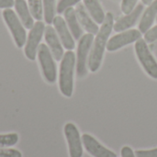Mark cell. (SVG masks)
Here are the masks:
<instances>
[{
	"mask_svg": "<svg viewBox=\"0 0 157 157\" xmlns=\"http://www.w3.org/2000/svg\"><path fill=\"white\" fill-rule=\"evenodd\" d=\"M81 0H60L57 5V12L59 14L63 13L67 8L78 4Z\"/></svg>",
	"mask_w": 157,
	"mask_h": 157,
	"instance_id": "22",
	"label": "cell"
},
{
	"mask_svg": "<svg viewBox=\"0 0 157 157\" xmlns=\"http://www.w3.org/2000/svg\"><path fill=\"white\" fill-rule=\"evenodd\" d=\"M121 154V157H136L135 154L132 151V149L129 146L122 147Z\"/></svg>",
	"mask_w": 157,
	"mask_h": 157,
	"instance_id": "27",
	"label": "cell"
},
{
	"mask_svg": "<svg viewBox=\"0 0 157 157\" xmlns=\"http://www.w3.org/2000/svg\"><path fill=\"white\" fill-rule=\"evenodd\" d=\"M135 52L145 72L151 77L157 79V62L151 53L147 42L144 39H139L136 41Z\"/></svg>",
	"mask_w": 157,
	"mask_h": 157,
	"instance_id": "6",
	"label": "cell"
},
{
	"mask_svg": "<svg viewBox=\"0 0 157 157\" xmlns=\"http://www.w3.org/2000/svg\"><path fill=\"white\" fill-rule=\"evenodd\" d=\"M44 31L45 26L43 22H41L40 20L34 23L33 27L30 29L25 45V55L29 60L34 61L36 59L40 42L42 39Z\"/></svg>",
	"mask_w": 157,
	"mask_h": 157,
	"instance_id": "7",
	"label": "cell"
},
{
	"mask_svg": "<svg viewBox=\"0 0 157 157\" xmlns=\"http://www.w3.org/2000/svg\"><path fill=\"white\" fill-rule=\"evenodd\" d=\"M29 8L33 18L41 20L43 17V5L42 0H28Z\"/></svg>",
	"mask_w": 157,
	"mask_h": 157,
	"instance_id": "20",
	"label": "cell"
},
{
	"mask_svg": "<svg viewBox=\"0 0 157 157\" xmlns=\"http://www.w3.org/2000/svg\"><path fill=\"white\" fill-rule=\"evenodd\" d=\"M82 143L86 150L94 157H117V155L112 151L107 149L100 144L93 136L89 134H83Z\"/></svg>",
	"mask_w": 157,
	"mask_h": 157,
	"instance_id": "12",
	"label": "cell"
},
{
	"mask_svg": "<svg viewBox=\"0 0 157 157\" xmlns=\"http://www.w3.org/2000/svg\"><path fill=\"white\" fill-rule=\"evenodd\" d=\"M63 13H64L65 22H66L73 37L75 40H80V38L83 35V30L80 27L79 21L77 19L75 9L73 7H69Z\"/></svg>",
	"mask_w": 157,
	"mask_h": 157,
	"instance_id": "15",
	"label": "cell"
},
{
	"mask_svg": "<svg viewBox=\"0 0 157 157\" xmlns=\"http://www.w3.org/2000/svg\"><path fill=\"white\" fill-rule=\"evenodd\" d=\"M64 135L68 144L70 157H82L83 146L78 129L74 123H66L64 126Z\"/></svg>",
	"mask_w": 157,
	"mask_h": 157,
	"instance_id": "8",
	"label": "cell"
},
{
	"mask_svg": "<svg viewBox=\"0 0 157 157\" xmlns=\"http://www.w3.org/2000/svg\"><path fill=\"white\" fill-rule=\"evenodd\" d=\"M142 37V32L138 29H129L121 32L110 38L107 43V50L109 52H115L127 44L137 41Z\"/></svg>",
	"mask_w": 157,
	"mask_h": 157,
	"instance_id": "9",
	"label": "cell"
},
{
	"mask_svg": "<svg viewBox=\"0 0 157 157\" xmlns=\"http://www.w3.org/2000/svg\"><path fill=\"white\" fill-rule=\"evenodd\" d=\"M18 142V135L15 132L0 134V148L11 147Z\"/></svg>",
	"mask_w": 157,
	"mask_h": 157,
	"instance_id": "21",
	"label": "cell"
},
{
	"mask_svg": "<svg viewBox=\"0 0 157 157\" xmlns=\"http://www.w3.org/2000/svg\"><path fill=\"white\" fill-rule=\"evenodd\" d=\"M3 17L12 34L17 47H23L27 40V33L18 17L12 9L6 8L3 11Z\"/></svg>",
	"mask_w": 157,
	"mask_h": 157,
	"instance_id": "4",
	"label": "cell"
},
{
	"mask_svg": "<svg viewBox=\"0 0 157 157\" xmlns=\"http://www.w3.org/2000/svg\"><path fill=\"white\" fill-rule=\"evenodd\" d=\"M37 55L43 77L50 84L55 83L57 79V69L49 47L43 43L40 44Z\"/></svg>",
	"mask_w": 157,
	"mask_h": 157,
	"instance_id": "3",
	"label": "cell"
},
{
	"mask_svg": "<svg viewBox=\"0 0 157 157\" xmlns=\"http://www.w3.org/2000/svg\"><path fill=\"white\" fill-rule=\"evenodd\" d=\"M142 2H143V4L144 5H151V3L153 2V0H142Z\"/></svg>",
	"mask_w": 157,
	"mask_h": 157,
	"instance_id": "29",
	"label": "cell"
},
{
	"mask_svg": "<svg viewBox=\"0 0 157 157\" xmlns=\"http://www.w3.org/2000/svg\"><path fill=\"white\" fill-rule=\"evenodd\" d=\"M44 38L45 40L48 44V47L54 58L55 61H61L63 57V44L60 40V38L52 27L50 25L45 27V31H44Z\"/></svg>",
	"mask_w": 157,
	"mask_h": 157,
	"instance_id": "10",
	"label": "cell"
},
{
	"mask_svg": "<svg viewBox=\"0 0 157 157\" xmlns=\"http://www.w3.org/2000/svg\"><path fill=\"white\" fill-rule=\"evenodd\" d=\"M114 25V17L113 15L109 12L106 14L105 19L102 23L101 28L99 29L96 39L94 40V43L92 44L91 52L88 58V67L91 72H97L103 59L105 48L107 47V43L109 40V37L113 29Z\"/></svg>",
	"mask_w": 157,
	"mask_h": 157,
	"instance_id": "1",
	"label": "cell"
},
{
	"mask_svg": "<svg viewBox=\"0 0 157 157\" xmlns=\"http://www.w3.org/2000/svg\"><path fill=\"white\" fill-rule=\"evenodd\" d=\"M94 42V35L87 33L83 35L78 42L76 57V74L79 78H83L87 74L86 63L89 58V52Z\"/></svg>",
	"mask_w": 157,
	"mask_h": 157,
	"instance_id": "5",
	"label": "cell"
},
{
	"mask_svg": "<svg viewBox=\"0 0 157 157\" xmlns=\"http://www.w3.org/2000/svg\"><path fill=\"white\" fill-rule=\"evenodd\" d=\"M136 157H157V148L152 150H138L135 152Z\"/></svg>",
	"mask_w": 157,
	"mask_h": 157,
	"instance_id": "26",
	"label": "cell"
},
{
	"mask_svg": "<svg viewBox=\"0 0 157 157\" xmlns=\"http://www.w3.org/2000/svg\"><path fill=\"white\" fill-rule=\"evenodd\" d=\"M84 6L87 12L98 24H102L105 19V13L98 2V0H84Z\"/></svg>",
	"mask_w": 157,
	"mask_h": 157,
	"instance_id": "18",
	"label": "cell"
},
{
	"mask_svg": "<svg viewBox=\"0 0 157 157\" xmlns=\"http://www.w3.org/2000/svg\"><path fill=\"white\" fill-rule=\"evenodd\" d=\"M15 8L18 15V18L26 29H31L34 25L33 17L25 0H15Z\"/></svg>",
	"mask_w": 157,
	"mask_h": 157,
	"instance_id": "16",
	"label": "cell"
},
{
	"mask_svg": "<svg viewBox=\"0 0 157 157\" xmlns=\"http://www.w3.org/2000/svg\"><path fill=\"white\" fill-rule=\"evenodd\" d=\"M75 13H76V17H77L79 23L83 26V28L88 33H91L93 35L98 34L99 30L98 26L91 18V17L89 16V13L87 12L86 6L83 4H80V3L77 4L76 8H75Z\"/></svg>",
	"mask_w": 157,
	"mask_h": 157,
	"instance_id": "14",
	"label": "cell"
},
{
	"mask_svg": "<svg viewBox=\"0 0 157 157\" xmlns=\"http://www.w3.org/2000/svg\"><path fill=\"white\" fill-rule=\"evenodd\" d=\"M157 16V0H155L149 5V6L144 11L143 17L139 24V29L142 33H145L150 29Z\"/></svg>",
	"mask_w": 157,
	"mask_h": 157,
	"instance_id": "17",
	"label": "cell"
},
{
	"mask_svg": "<svg viewBox=\"0 0 157 157\" xmlns=\"http://www.w3.org/2000/svg\"><path fill=\"white\" fill-rule=\"evenodd\" d=\"M137 1L138 0H122V3H121L122 12L126 15L130 14L135 8V5Z\"/></svg>",
	"mask_w": 157,
	"mask_h": 157,
	"instance_id": "23",
	"label": "cell"
},
{
	"mask_svg": "<svg viewBox=\"0 0 157 157\" xmlns=\"http://www.w3.org/2000/svg\"><path fill=\"white\" fill-rule=\"evenodd\" d=\"M52 23L54 25V29L60 38V40H61L63 46L67 51L74 50L75 47V43L72 33L69 30V28H68L65 20L62 17L58 16V17H54Z\"/></svg>",
	"mask_w": 157,
	"mask_h": 157,
	"instance_id": "11",
	"label": "cell"
},
{
	"mask_svg": "<svg viewBox=\"0 0 157 157\" xmlns=\"http://www.w3.org/2000/svg\"><path fill=\"white\" fill-rule=\"evenodd\" d=\"M157 40V25L150 29L147 32L144 33V40L148 43H152Z\"/></svg>",
	"mask_w": 157,
	"mask_h": 157,
	"instance_id": "25",
	"label": "cell"
},
{
	"mask_svg": "<svg viewBox=\"0 0 157 157\" xmlns=\"http://www.w3.org/2000/svg\"><path fill=\"white\" fill-rule=\"evenodd\" d=\"M75 55L74 52L67 51L61 61L59 73V87L61 93L71 98L74 90V71L75 66Z\"/></svg>",
	"mask_w": 157,
	"mask_h": 157,
	"instance_id": "2",
	"label": "cell"
},
{
	"mask_svg": "<svg viewBox=\"0 0 157 157\" xmlns=\"http://www.w3.org/2000/svg\"><path fill=\"white\" fill-rule=\"evenodd\" d=\"M143 10H144V5L143 4L138 5L137 6H135V8L130 14L124 16L123 17L120 18L116 23H114L113 29L116 32H121V31H124V30L132 28L136 23V21L139 18V17L141 16Z\"/></svg>",
	"mask_w": 157,
	"mask_h": 157,
	"instance_id": "13",
	"label": "cell"
},
{
	"mask_svg": "<svg viewBox=\"0 0 157 157\" xmlns=\"http://www.w3.org/2000/svg\"><path fill=\"white\" fill-rule=\"evenodd\" d=\"M43 17L47 24H52L55 17V0H42Z\"/></svg>",
	"mask_w": 157,
	"mask_h": 157,
	"instance_id": "19",
	"label": "cell"
},
{
	"mask_svg": "<svg viewBox=\"0 0 157 157\" xmlns=\"http://www.w3.org/2000/svg\"><path fill=\"white\" fill-rule=\"evenodd\" d=\"M0 157H22V154L16 149L0 148Z\"/></svg>",
	"mask_w": 157,
	"mask_h": 157,
	"instance_id": "24",
	"label": "cell"
},
{
	"mask_svg": "<svg viewBox=\"0 0 157 157\" xmlns=\"http://www.w3.org/2000/svg\"><path fill=\"white\" fill-rule=\"evenodd\" d=\"M156 19H157V17H156Z\"/></svg>",
	"mask_w": 157,
	"mask_h": 157,
	"instance_id": "30",
	"label": "cell"
},
{
	"mask_svg": "<svg viewBox=\"0 0 157 157\" xmlns=\"http://www.w3.org/2000/svg\"><path fill=\"white\" fill-rule=\"evenodd\" d=\"M15 5L14 0H0V8H11Z\"/></svg>",
	"mask_w": 157,
	"mask_h": 157,
	"instance_id": "28",
	"label": "cell"
}]
</instances>
